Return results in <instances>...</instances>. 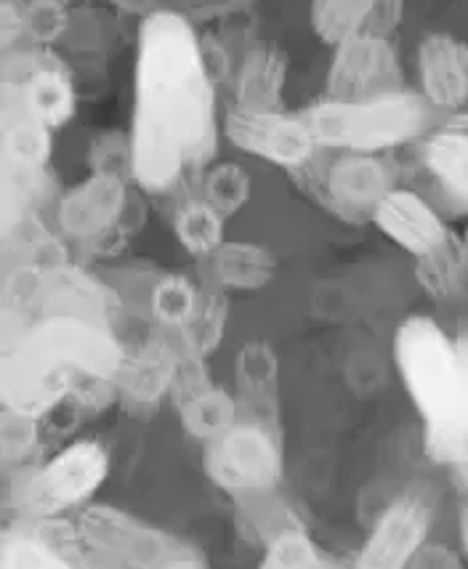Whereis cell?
<instances>
[{
	"label": "cell",
	"mask_w": 468,
	"mask_h": 569,
	"mask_svg": "<svg viewBox=\"0 0 468 569\" xmlns=\"http://www.w3.org/2000/svg\"><path fill=\"white\" fill-rule=\"evenodd\" d=\"M112 296L104 284L91 274L80 272L78 267L43 269L36 298V311L43 317H78V320L99 322L110 328Z\"/></svg>",
	"instance_id": "cell-13"
},
{
	"label": "cell",
	"mask_w": 468,
	"mask_h": 569,
	"mask_svg": "<svg viewBox=\"0 0 468 569\" xmlns=\"http://www.w3.org/2000/svg\"><path fill=\"white\" fill-rule=\"evenodd\" d=\"M160 569H208V565H206V559L195 551V548L181 546L179 551H176L173 557L168 559Z\"/></svg>",
	"instance_id": "cell-35"
},
{
	"label": "cell",
	"mask_w": 468,
	"mask_h": 569,
	"mask_svg": "<svg viewBox=\"0 0 468 569\" xmlns=\"http://www.w3.org/2000/svg\"><path fill=\"white\" fill-rule=\"evenodd\" d=\"M51 158V128L27 110L22 86L3 80V166L43 171Z\"/></svg>",
	"instance_id": "cell-14"
},
{
	"label": "cell",
	"mask_w": 468,
	"mask_h": 569,
	"mask_svg": "<svg viewBox=\"0 0 468 569\" xmlns=\"http://www.w3.org/2000/svg\"><path fill=\"white\" fill-rule=\"evenodd\" d=\"M99 559H74L38 532H9L0 546V569H93Z\"/></svg>",
	"instance_id": "cell-21"
},
{
	"label": "cell",
	"mask_w": 468,
	"mask_h": 569,
	"mask_svg": "<svg viewBox=\"0 0 468 569\" xmlns=\"http://www.w3.org/2000/svg\"><path fill=\"white\" fill-rule=\"evenodd\" d=\"M464 250H466V256H468V229H466V240H464Z\"/></svg>",
	"instance_id": "cell-38"
},
{
	"label": "cell",
	"mask_w": 468,
	"mask_h": 569,
	"mask_svg": "<svg viewBox=\"0 0 468 569\" xmlns=\"http://www.w3.org/2000/svg\"><path fill=\"white\" fill-rule=\"evenodd\" d=\"M176 370H179V355L173 343L149 341L126 357L114 381L128 402L147 408V405H158L168 391H173Z\"/></svg>",
	"instance_id": "cell-15"
},
{
	"label": "cell",
	"mask_w": 468,
	"mask_h": 569,
	"mask_svg": "<svg viewBox=\"0 0 468 569\" xmlns=\"http://www.w3.org/2000/svg\"><path fill=\"white\" fill-rule=\"evenodd\" d=\"M181 408V421H185V429L195 437L210 439L221 437L223 431L232 429L235 421V399L227 395L223 389H216V386H206V389L195 391L187 399L179 402Z\"/></svg>",
	"instance_id": "cell-23"
},
{
	"label": "cell",
	"mask_w": 468,
	"mask_h": 569,
	"mask_svg": "<svg viewBox=\"0 0 468 569\" xmlns=\"http://www.w3.org/2000/svg\"><path fill=\"white\" fill-rule=\"evenodd\" d=\"M216 141L213 74L192 22L171 9L141 19L136 57L131 176L166 192Z\"/></svg>",
	"instance_id": "cell-1"
},
{
	"label": "cell",
	"mask_w": 468,
	"mask_h": 569,
	"mask_svg": "<svg viewBox=\"0 0 468 569\" xmlns=\"http://www.w3.org/2000/svg\"><path fill=\"white\" fill-rule=\"evenodd\" d=\"M391 173L372 154H343L328 173V192L343 211H376L386 192H391Z\"/></svg>",
	"instance_id": "cell-16"
},
{
	"label": "cell",
	"mask_w": 468,
	"mask_h": 569,
	"mask_svg": "<svg viewBox=\"0 0 468 569\" xmlns=\"http://www.w3.org/2000/svg\"><path fill=\"white\" fill-rule=\"evenodd\" d=\"M240 386L248 395L267 399L277 383V359L271 355L267 343H248L246 349L240 351Z\"/></svg>",
	"instance_id": "cell-29"
},
{
	"label": "cell",
	"mask_w": 468,
	"mask_h": 569,
	"mask_svg": "<svg viewBox=\"0 0 468 569\" xmlns=\"http://www.w3.org/2000/svg\"><path fill=\"white\" fill-rule=\"evenodd\" d=\"M200 298L192 282L181 274H166L162 280L152 288L149 296V307H152L155 320H158L168 333L176 330H187L192 325L195 315L200 309Z\"/></svg>",
	"instance_id": "cell-24"
},
{
	"label": "cell",
	"mask_w": 468,
	"mask_h": 569,
	"mask_svg": "<svg viewBox=\"0 0 468 569\" xmlns=\"http://www.w3.org/2000/svg\"><path fill=\"white\" fill-rule=\"evenodd\" d=\"M420 97L431 110L456 112L468 104V46L464 40L434 32L418 46Z\"/></svg>",
	"instance_id": "cell-12"
},
{
	"label": "cell",
	"mask_w": 468,
	"mask_h": 569,
	"mask_svg": "<svg viewBox=\"0 0 468 569\" xmlns=\"http://www.w3.org/2000/svg\"><path fill=\"white\" fill-rule=\"evenodd\" d=\"M399 67L395 49L384 36H357L336 46L330 67L333 99H365L386 91H399Z\"/></svg>",
	"instance_id": "cell-9"
},
{
	"label": "cell",
	"mask_w": 468,
	"mask_h": 569,
	"mask_svg": "<svg viewBox=\"0 0 468 569\" xmlns=\"http://www.w3.org/2000/svg\"><path fill=\"white\" fill-rule=\"evenodd\" d=\"M208 261L213 282L227 290L263 288L277 269L269 250L253 242H223L213 256H208Z\"/></svg>",
	"instance_id": "cell-19"
},
{
	"label": "cell",
	"mask_w": 468,
	"mask_h": 569,
	"mask_svg": "<svg viewBox=\"0 0 468 569\" xmlns=\"http://www.w3.org/2000/svg\"><path fill=\"white\" fill-rule=\"evenodd\" d=\"M431 506L424 496L397 498L386 506L359 551L357 569H407L424 551L431 530Z\"/></svg>",
	"instance_id": "cell-8"
},
{
	"label": "cell",
	"mask_w": 468,
	"mask_h": 569,
	"mask_svg": "<svg viewBox=\"0 0 468 569\" xmlns=\"http://www.w3.org/2000/svg\"><path fill=\"white\" fill-rule=\"evenodd\" d=\"M376 227L416 259L437 253L450 240L445 221L420 194L410 189H391L370 213Z\"/></svg>",
	"instance_id": "cell-11"
},
{
	"label": "cell",
	"mask_w": 468,
	"mask_h": 569,
	"mask_svg": "<svg viewBox=\"0 0 468 569\" xmlns=\"http://www.w3.org/2000/svg\"><path fill=\"white\" fill-rule=\"evenodd\" d=\"M173 229L181 246L200 259H208L223 246V216L206 200L187 202L185 208H179Z\"/></svg>",
	"instance_id": "cell-25"
},
{
	"label": "cell",
	"mask_w": 468,
	"mask_h": 569,
	"mask_svg": "<svg viewBox=\"0 0 468 569\" xmlns=\"http://www.w3.org/2000/svg\"><path fill=\"white\" fill-rule=\"evenodd\" d=\"M36 442V418L22 416V412L6 410L3 416V456H19L27 447Z\"/></svg>",
	"instance_id": "cell-32"
},
{
	"label": "cell",
	"mask_w": 468,
	"mask_h": 569,
	"mask_svg": "<svg viewBox=\"0 0 468 569\" xmlns=\"http://www.w3.org/2000/svg\"><path fill=\"white\" fill-rule=\"evenodd\" d=\"M126 351L107 325L78 317H43L6 347L0 365V395L6 410L40 418L62 402L74 378L112 381Z\"/></svg>",
	"instance_id": "cell-2"
},
{
	"label": "cell",
	"mask_w": 468,
	"mask_h": 569,
	"mask_svg": "<svg viewBox=\"0 0 468 569\" xmlns=\"http://www.w3.org/2000/svg\"><path fill=\"white\" fill-rule=\"evenodd\" d=\"M223 128L237 149H242L250 158L282 168L307 166L315 149L320 147L307 120L290 118L282 112L232 110L227 114Z\"/></svg>",
	"instance_id": "cell-7"
},
{
	"label": "cell",
	"mask_w": 468,
	"mask_h": 569,
	"mask_svg": "<svg viewBox=\"0 0 468 569\" xmlns=\"http://www.w3.org/2000/svg\"><path fill=\"white\" fill-rule=\"evenodd\" d=\"M259 569H333L317 551L307 532L298 527L277 532L275 538L267 540V553Z\"/></svg>",
	"instance_id": "cell-26"
},
{
	"label": "cell",
	"mask_w": 468,
	"mask_h": 569,
	"mask_svg": "<svg viewBox=\"0 0 468 569\" xmlns=\"http://www.w3.org/2000/svg\"><path fill=\"white\" fill-rule=\"evenodd\" d=\"M303 120L320 147L372 154L424 137L431 126V104L399 88L378 97L322 101Z\"/></svg>",
	"instance_id": "cell-3"
},
{
	"label": "cell",
	"mask_w": 468,
	"mask_h": 569,
	"mask_svg": "<svg viewBox=\"0 0 468 569\" xmlns=\"http://www.w3.org/2000/svg\"><path fill=\"white\" fill-rule=\"evenodd\" d=\"M253 0H171V11L192 19H219L242 11Z\"/></svg>",
	"instance_id": "cell-33"
},
{
	"label": "cell",
	"mask_w": 468,
	"mask_h": 569,
	"mask_svg": "<svg viewBox=\"0 0 468 569\" xmlns=\"http://www.w3.org/2000/svg\"><path fill=\"white\" fill-rule=\"evenodd\" d=\"M112 6H118L120 11H128V13H145V17H149V13H155L158 9V0H110Z\"/></svg>",
	"instance_id": "cell-36"
},
{
	"label": "cell",
	"mask_w": 468,
	"mask_h": 569,
	"mask_svg": "<svg viewBox=\"0 0 468 569\" xmlns=\"http://www.w3.org/2000/svg\"><path fill=\"white\" fill-rule=\"evenodd\" d=\"M250 198V176L235 162H221L206 176V202L221 216L237 213Z\"/></svg>",
	"instance_id": "cell-27"
},
{
	"label": "cell",
	"mask_w": 468,
	"mask_h": 569,
	"mask_svg": "<svg viewBox=\"0 0 468 569\" xmlns=\"http://www.w3.org/2000/svg\"><path fill=\"white\" fill-rule=\"evenodd\" d=\"M78 532L88 551L114 569H160L185 546L114 506H86Z\"/></svg>",
	"instance_id": "cell-5"
},
{
	"label": "cell",
	"mask_w": 468,
	"mask_h": 569,
	"mask_svg": "<svg viewBox=\"0 0 468 569\" xmlns=\"http://www.w3.org/2000/svg\"><path fill=\"white\" fill-rule=\"evenodd\" d=\"M206 471L210 482L232 496H263L280 482V447L263 426L235 423L208 442Z\"/></svg>",
	"instance_id": "cell-6"
},
{
	"label": "cell",
	"mask_w": 468,
	"mask_h": 569,
	"mask_svg": "<svg viewBox=\"0 0 468 569\" xmlns=\"http://www.w3.org/2000/svg\"><path fill=\"white\" fill-rule=\"evenodd\" d=\"M378 0H311L315 36L330 46L365 36L370 30Z\"/></svg>",
	"instance_id": "cell-22"
},
{
	"label": "cell",
	"mask_w": 468,
	"mask_h": 569,
	"mask_svg": "<svg viewBox=\"0 0 468 569\" xmlns=\"http://www.w3.org/2000/svg\"><path fill=\"white\" fill-rule=\"evenodd\" d=\"M19 38H27L24 3L3 0V3H0V43H3V51L9 53Z\"/></svg>",
	"instance_id": "cell-34"
},
{
	"label": "cell",
	"mask_w": 468,
	"mask_h": 569,
	"mask_svg": "<svg viewBox=\"0 0 468 569\" xmlns=\"http://www.w3.org/2000/svg\"><path fill=\"white\" fill-rule=\"evenodd\" d=\"M424 166L452 198L468 206V133L445 123L424 144Z\"/></svg>",
	"instance_id": "cell-20"
},
{
	"label": "cell",
	"mask_w": 468,
	"mask_h": 569,
	"mask_svg": "<svg viewBox=\"0 0 468 569\" xmlns=\"http://www.w3.org/2000/svg\"><path fill=\"white\" fill-rule=\"evenodd\" d=\"M91 162L93 173H110L123 179L126 171H131V139L120 137V133L101 137L97 144H93Z\"/></svg>",
	"instance_id": "cell-31"
},
{
	"label": "cell",
	"mask_w": 468,
	"mask_h": 569,
	"mask_svg": "<svg viewBox=\"0 0 468 569\" xmlns=\"http://www.w3.org/2000/svg\"><path fill=\"white\" fill-rule=\"evenodd\" d=\"M70 11L62 0H27L24 3V24L27 38L32 43L49 46L57 43L70 30Z\"/></svg>",
	"instance_id": "cell-28"
},
{
	"label": "cell",
	"mask_w": 468,
	"mask_h": 569,
	"mask_svg": "<svg viewBox=\"0 0 468 569\" xmlns=\"http://www.w3.org/2000/svg\"><path fill=\"white\" fill-rule=\"evenodd\" d=\"M126 202V181L120 176L93 173L64 194L57 208V223L70 240H97L118 227Z\"/></svg>",
	"instance_id": "cell-10"
},
{
	"label": "cell",
	"mask_w": 468,
	"mask_h": 569,
	"mask_svg": "<svg viewBox=\"0 0 468 569\" xmlns=\"http://www.w3.org/2000/svg\"><path fill=\"white\" fill-rule=\"evenodd\" d=\"M22 97L27 110L46 128L57 131L74 112V88L67 78L64 67L43 51L40 64L22 80Z\"/></svg>",
	"instance_id": "cell-18"
},
{
	"label": "cell",
	"mask_w": 468,
	"mask_h": 569,
	"mask_svg": "<svg viewBox=\"0 0 468 569\" xmlns=\"http://www.w3.org/2000/svg\"><path fill=\"white\" fill-rule=\"evenodd\" d=\"M223 322H227V301H223V296L221 293L202 296L198 315H195L192 325L187 328V333L192 336L195 347H198L202 355H208V351L219 343V338L223 333Z\"/></svg>",
	"instance_id": "cell-30"
},
{
	"label": "cell",
	"mask_w": 468,
	"mask_h": 569,
	"mask_svg": "<svg viewBox=\"0 0 468 569\" xmlns=\"http://www.w3.org/2000/svg\"><path fill=\"white\" fill-rule=\"evenodd\" d=\"M288 62L275 46H256L237 72V107L246 112H280Z\"/></svg>",
	"instance_id": "cell-17"
},
{
	"label": "cell",
	"mask_w": 468,
	"mask_h": 569,
	"mask_svg": "<svg viewBox=\"0 0 468 569\" xmlns=\"http://www.w3.org/2000/svg\"><path fill=\"white\" fill-rule=\"evenodd\" d=\"M460 546H464V557L468 565V503L460 508Z\"/></svg>",
	"instance_id": "cell-37"
},
{
	"label": "cell",
	"mask_w": 468,
	"mask_h": 569,
	"mask_svg": "<svg viewBox=\"0 0 468 569\" xmlns=\"http://www.w3.org/2000/svg\"><path fill=\"white\" fill-rule=\"evenodd\" d=\"M110 456L99 442L83 439L57 452L43 469L27 477L22 487V511L36 521L59 519L74 506H83L104 485Z\"/></svg>",
	"instance_id": "cell-4"
}]
</instances>
